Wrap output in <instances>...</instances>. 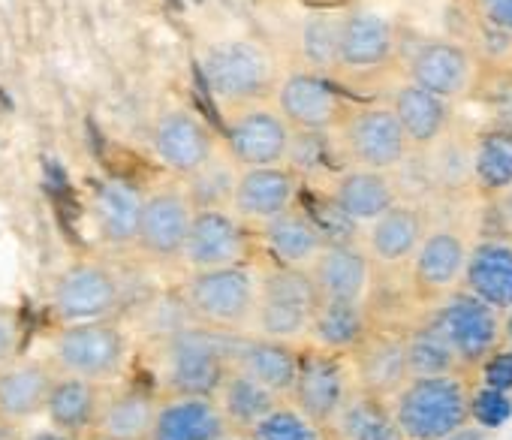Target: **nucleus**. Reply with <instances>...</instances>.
Masks as SVG:
<instances>
[{"label":"nucleus","instance_id":"obj_1","mask_svg":"<svg viewBox=\"0 0 512 440\" xmlns=\"http://www.w3.org/2000/svg\"><path fill=\"white\" fill-rule=\"evenodd\" d=\"M238 335H223L184 320L151 338L148 371L160 395H205L214 398L232 371V350Z\"/></svg>","mask_w":512,"mask_h":440},{"label":"nucleus","instance_id":"obj_2","mask_svg":"<svg viewBox=\"0 0 512 440\" xmlns=\"http://www.w3.org/2000/svg\"><path fill=\"white\" fill-rule=\"evenodd\" d=\"M46 359L58 374L97 386H118L127 380L133 365V335L121 317L55 326L46 344Z\"/></svg>","mask_w":512,"mask_h":440},{"label":"nucleus","instance_id":"obj_3","mask_svg":"<svg viewBox=\"0 0 512 440\" xmlns=\"http://www.w3.org/2000/svg\"><path fill=\"white\" fill-rule=\"evenodd\" d=\"M256 263L211 269V272H187L175 290L178 308L196 326L223 332V335H247L256 314Z\"/></svg>","mask_w":512,"mask_h":440},{"label":"nucleus","instance_id":"obj_4","mask_svg":"<svg viewBox=\"0 0 512 440\" xmlns=\"http://www.w3.org/2000/svg\"><path fill=\"white\" fill-rule=\"evenodd\" d=\"M473 374L413 377L389 404L404 440H449L473 425Z\"/></svg>","mask_w":512,"mask_h":440},{"label":"nucleus","instance_id":"obj_5","mask_svg":"<svg viewBox=\"0 0 512 440\" xmlns=\"http://www.w3.org/2000/svg\"><path fill=\"white\" fill-rule=\"evenodd\" d=\"M256 284H260V293H256V314L250 332L260 338L305 347L320 305V293L311 272L278 266L269 260L266 266L256 269Z\"/></svg>","mask_w":512,"mask_h":440},{"label":"nucleus","instance_id":"obj_6","mask_svg":"<svg viewBox=\"0 0 512 440\" xmlns=\"http://www.w3.org/2000/svg\"><path fill=\"white\" fill-rule=\"evenodd\" d=\"M202 79L214 100L229 109L275 103L281 73L269 49L250 40H226L202 55Z\"/></svg>","mask_w":512,"mask_h":440},{"label":"nucleus","instance_id":"obj_7","mask_svg":"<svg viewBox=\"0 0 512 440\" xmlns=\"http://www.w3.org/2000/svg\"><path fill=\"white\" fill-rule=\"evenodd\" d=\"M127 305L124 284L115 269L97 260L70 263L52 284L49 314L55 326L118 320Z\"/></svg>","mask_w":512,"mask_h":440},{"label":"nucleus","instance_id":"obj_8","mask_svg":"<svg viewBox=\"0 0 512 440\" xmlns=\"http://www.w3.org/2000/svg\"><path fill=\"white\" fill-rule=\"evenodd\" d=\"M347 166L395 172L410 157L413 145L392 106H350L341 127L329 136Z\"/></svg>","mask_w":512,"mask_h":440},{"label":"nucleus","instance_id":"obj_9","mask_svg":"<svg viewBox=\"0 0 512 440\" xmlns=\"http://www.w3.org/2000/svg\"><path fill=\"white\" fill-rule=\"evenodd\" d=\"M503 317L491 305L479 302L467 290H458L446 302L434 305L425 317L443 341L455 350L467 374L479 371L497 350H503Z\"/></svg>","mask_w":512,"mask_h":440},{"label":"nucleus","instance_id":"obj_10","mask_svg":"<svg viewBox=\"0 0 512 440\" xmlns=\"http://www.w3.org/2000/svg\"><path fill=\"white\" fill-rule=\"evenodd\" d=\"M260 239L232 208H199L181 254L187 272H211L232 266H253Z\"/></svg>","mask_w":512,"mask_h":440},{"label":"nucleus","instance_id":"obj_11","mask_svg":"<svg viewBox=\"0 0 512 440\" xmlns=\"http://www.w3.org/2000/svg\"><path fill=\"white\" fill-rule=\"evenodd\" d=\"M401 67L407 82L449 103L470 97L479 85V58L473 49L446 37H425L407 52L401 49Z\"/></svg>","mask_w":512,"mask_h":440},{"label":"nucleus","instance_id":"obj_12","mask_svg":"<svg viewBox=\"0 0 512 440\" xmlns=\"http://www.w3.org/2000/svg\"><path fill=\"white\" fill-rule=\"evenodd\" d=\"M290 142L293 127L275 103H253L223 112V145L241 169L284 166Z\"/></svg>","mask_w":512,"mask_h":440},{"label":"nucleus","instance_id":"obj_13","mask_svg":"<svg viewBox=\"0 0 512 440\" xmlns=\"http://www.w3.org/2000/svg\"><path fill=\"white\" fill-rule=\"evenodd\" d=\"M356 389L359 386L347 356L311 344L302 347V365H299L296 386L290 392V404L299 407L308 419H314L329 431V425L344 410V404L356 395Z\"/></svg>","mask_w":512,"mask_h":440},{"label":"nucleus","instance_id":"obj_14","mask_svg":"<svg viewBox=\"0 0 512 440\" xmlns=\"http://www.w3.org/2000/svg\"><path fill=\"white\" fill-rule=\"evenodd\" d=\"M401 34L398 28L368 10H350L344 13L341 28V49H338V79L362 82L377 79L389 67L401 64Z\"/></svg>","mask_w":512,"mask_h":440},{"label":"nucleus","instance_id":"obj_15","mask_svg":"<svg viewBox=\"0 0 512 440\" xmlns=\"http://www.w3.org/2000/svg\"><path fill=\"white\" fill-rule=\"evenodd\" d=\"M470 242L455 227H431L410 263V293L419 305H440L464 290Z\"/></svg>","mask_w":512,"mask_h":440},{"label":"nucleus","instance_id":"obj_16","mask_svg":"<svg viewBox=\"0 0 512 440\" xmlns=\"http://www.w3.org/2000/svg\"><path fill=\"white\" fill-rule=\"evenodd\" d=\"M275 106L296 133L332 136L347 118L353 103H347L344 94L326 76L311 70H296L281 79Z\"/></svg>","mask_w":512,"mask_h":440},{"label":"nucleus","instance_id":"obj_17","mask_svg":"<svg viewBox=\"0 0 512 440\" xmlns=\"http://www.w3.org/2000/svg\"><path fill=\"white\" fill-rule=\"evenodd\" d=\"M193 217H196V205L184 184H169L148 193L136 248L157 263L181 260Z\"/></svg>","mask_w":512,"mask_h":440},{"label":"nucleus","instance_id":"obj_18","mask_svg":"<svg viewBox=\"0 0 512 440\" xmlns=\"http://www.w3.org/2000/svg\"><path fill=\"white\" fill-rule=\"evenodd\" d=\"M299 187H302V175L287 163L241 169L229 208L250 230H263L275 217L299 205Z\"/></svg>","mask_w":512,"mask_h":440},{"label":"nucleus","instance_id":"obj_19","mask_svg":"<svg viewBox=\"0 0 512 440\" xmlns=\"http://www.w3.org/2000/svg\"><path fill=\"white\" fill-rule=\"evenodd\" d=\"M353 365L356 386L368 395L392 401L410 383L407 365V332L371 326L359 347L347 356Z\"/></svg>","mask_w":512,"mask_h":440},{"label":"nucleus","instance_id":"obj_20","mask_svg":"<svg viewBox=\"0 0 512 440\" xmlns=\"http://www.w3.org/2000/svg\"><path fill=\"white\" fill-rule=\"evenodd\" d=\"M151 145L157 160L184 181L196 175L220 151L214 130L190 109L163 112L154 124Z\"/></svg>","mask_w":512,"mask_h":440},{"label":"nucleus","instance_id":"obj_21","mask_svg":"<svg viewBox=\"0 0 512 440\" xmlns=\"http://www.w3.org/2000/svg\"><path fill=\"white\" fill-rule=\"evenodd\" d=\"M428 233H431V224H428L425 208L413 202H398L362 230V248L374 266H383V269L410 266Z\"/></svg>","mask_w":512,"mask_h":440},{"label":"nucleus","instance_id":"obj_22","mask_svg":"<svg viewBox=\"0 0 512 440\" xmlns=\"http://www.w3.org/2000/svg\"><path fill=\"white\" fill-rule=\"evenodd\" d=\"M58 380L55 365L46 356H22L0 368V425L16 428L46 416L52 386Z\"/></svg>","mask_w":512,"mask_h":440},{"label":"nucleus","instance_id":"obj_23","mask_svg":"<svg viewBox=\"0 0 512 440\" xmlns=\"http://www.w3.org/2000/svg\"><path fill=\"white\" fill-rule=\"evenodd\" d=\"M320 302L368 305L374 287V263L356 242H329L311 266Z\"/></svg>","mask_w":512,"mask_h":440},{"label":"nucleus","instance_id":"obj_24","mask_svg":"<svg viewBox=\"0 0 512 440\" xmlns=\"http://www.w3.org/2000/svg\"><path fill=\"white\" fill-rule=\"evenodd\" d=\"M302 365V347L260 338V335H238L235 350H232V368L241 371L244 377L256 380L263 389L278 395L281 401H290V392L296 386Z\"/></svg>","mask_w":512,"mask_h":440},{"label":"nucleus","instance_id":"obj_25","mask_svg":"<svg viewBox=\"0 0 512 440\" xmlns=\"http://www.w3.org/2000/svg\"><path fill=\"white\" fill-rule=\"evenodd\" d=\"M157 407H160V392L151 383L124 380L118 386H106L94 437L148 440L157 419Z\"/></svg>","mask_w":512,"mask_h":440},{"label":"nucleus","instance_id":"obj_26","mask_svg":"<svg viewBox=\"0 0 512 440\" xmlns=\"http://www.w3.org/2000/svg\"><path fill=\"white\" fill-rule=\"evenodd\" d=\"M256 239H260V248L269 254L272 263L305 269V272H311V266L329 245L323 227L317 224V217L299 205L275 217L263 230H256Z\"/></svg>","mask_w":512,"mask_h":440},{"label":"nucleus","instance_id":"obj_27","mask_svg":"<svg viewBox=\"0 0 512 440\" xmlns=\"http://www.w3.org/2000/svg\"><path fill=\"white\" fill-rule=\"evenodd\" d=\"M329 202L350 220L353 227H368L380 214H386L392 205L401 202V193H398L392 172L347 166L341 175H335Z\"/></svg>","mask_w":512,"mask_h":440},{"label":"nucleus","instance_id":"obj_28","mask_svg":"<svg viewBox=\"0 0 512 440\" xmlns=\"http://www.w3.org/2000/svg\"><path fill=\"white\" fill-rule=\"evenodd\" d=\"M226 422L214 398L160 395L157 419L148 440H226Z\"/></svg>","mask_w":512,"mask_h":440},{"label":"nucleus","instance_id":"obj_29","mask_svg":"<svg viewBox=\"0 0 512 440\" xmlns=\"http://www.w3.org/2000/svg\"><path fill=\"white\" fill-rule=\"evenodd\" d=\"M389 106L398 115L413 151L437 148L452 127V103L413 82L398 85L389 97Z\"/></svg>","mask_w":512,"mask_h":440},{"label":"nucleus","instance_id":"obj_30","mask_svg":"<svg viewBox=\"0 0 512 440\" xmlns=\"http://www.w3.org/2000/svg\"><path fill=\"white\" fill-rule=\"evenodd\" d=\"M464 290L500 314L512 311V239L473 242Z\"/></svg>","mask_w":512,"mask_h":440},{"label":"nucleus","instance_id":"obj_31","mask_svg":"<svg viewBox=\"0 0 512 440\" xmlns=\"http://www.w3.org/2000/svg\"><path fill=\"white\" fill-rule=\"evenodd\" d=\"M103 395H106V386L58 374V380L52 386V395H49V404H46L49 428L64 431V434H70L76 440L94 437L100 407H103Z\"/></svg>","mask_w":512,"mask_h":440},{"label":"nucleus","instance_id":"obj_32","mask_svg":"<svg viewBox=\"0 0 512 440\" xmlns=\"http://www.w3.org/2000/svg\"><path fill=\"white\" fill-rule=\"evenodd\" d=\"M142 211H145V193L124 178H109L94 193V224L109 245L118 248L136 245Z\"/></svg>","mask_w":512,"mask_h":440},{"label":"nucleus","instance_id":"obj_33","mask_svg":"<svg viewBox=\"0 0 512 440\" xmlns=\"http://www.w3.org/2000/svg\"><path fill=\"white\" fill-rule=\"evenodd\" d=\"M214 401H217V407L223 413V422H226L229 437H250L253 428L260 425L281 404L278 395H272L269 389H263L260 383L244 377L235 368L220 383Z\"/></svg>","mask_w":512,"mask_h":440},{"label":"nucleus","instance_id":"obj_34","mask_svg":"<svg viewBox=\"0 0 512 440\" xmlns=\"http://www.w3.org/2000/svg\"><path fill=\"white\" fill-rule=\"evenodd\" d=\"M473 187L485 199L512 190V124H488L473 139Z\"/></svg>","mask_w":512,"mask_h":440},{"label":"nucleus","instance_id":"obj_35","mask_svg":"<svg viewBox=\"0 0 512 440\" xmlns=\"http://www.w3.org/2000/svg\"><path fill=\"white\" fill-rule=\"evenodd\" d=\"M329 437L332 440H404L392 404L362 389H356V395L335 416V422L329 425Z\"/></svg>","mask_w":512,"mask_h":440},{"label":"nucleus","instance_id":"obj_36","mask_svg":"<svg viewBox=\"0 0 512 440\" xmlns=\"http://www.w3.org/2000/svg\"><path fill=\"white\" fill-rule=\"evenodd\" d=\"M371 311L368 305H341V302H320L317 305V317L308 335L311 347L329 350V353H341L350 356L359 341L368 335L371 329Z\"/></svg>","mask_w":512,"mask_h":440},{"label":"nucleus","instance_id":"obj_37","mask_svg":"<svg viewBox=\"0 0 512 440\" xmlns=\"http://www.w3.org/2000/svg\"><path fill=\"white\" fill-rule=\"evenodd\" d=\"M407 365H410V380L413 377L467 374L464 365L458 362L455 350L443 341V335L428 320L407 329Z\"/></svg>","mask_w":512,"mask_h":440},{"label":"nucleus","instance_id":"obj_38","mask_svg":"<svg viewBox=\"0 0 512 440\" xmlns=\"http://www.w3.org/2000/svg\"><path fill=\"white\" fill-rule=\"evenodd\" d=\"M238 172H241V166L223 148L196 175H190L184 181V187H187L196 211L199 208H229L232 205V193H235Z\"/></svg>","mask_w":512,"mask_h":440},{"label":"nucleus","instance_id":"obj_39","mask_svg":"<svg viewBox=\"0 0 512 440\" xmlns=\"http://www.w3.org/2000/svg\"><path fill=\"white\" fill-rule=\"evenodd\" d=\"M341 28L344 13H314L302 28V58L311 73L335 76L338 70V49H341Z\"/></svg>","mask_w":512,"mask_h":440},{"label":"nucleus","instance_id":"obj_40","mask_svg":"<svg viewBox=\"0 0 512 440\" xmlns=\"http://www.w3.org/2000/svg\"><path fill=\"white\" fill-rule=\"evenodd\" d=\"M247 440H332L323 425L308 419L290 401H281L260 425L253 428Z\"/></svg>","mask_w":512,"mask_h":440},{"label":"nucleus","instance_id":"obj_41","mask_svg":"<svg viewBox=\"0 0 512 440\" xmlns=\"http://www.w3.org/2000/svg\"><path fill=\"white\" fill-rule=\"evenodd\" d=\"M25 317L16 305L0 302V368L25 356Z\"/></svg>","mask_w":512,"mask_h":440},{"label":"nucleus","instance_id":"obj_42","mask_svg":"<svg viewBox=\"0 0 512 440\" xmlns=\"http://www.w3.org/2000/svg\"><path fill=\"white\" fill-rule=\"evenodd\" d=\"M470 410H473V425H479V428H497V425H503L512 416V401H509L506 392L479 386L473 392V407Z\"/></svg>","mask_w":512,"mask_h":440},{"label":"nucleus","instance_id":"obj_43","mask_svg":"<svg viewBox=\"0 0 512 440\" xmlns=\"http://www.w3.org/2000/svg\"><path fill=\"white\" fill-rule=\"evenodd\" d=\"M479 25L512 37V0H470Z\"/></svg>","mask_w":512,"mask_h":440},{"label":"nucleus","instance_id":"obj_44","mask_svg":"<svg viewBox=\"0 0 512 440\" xmlns=\"http://www.w3.org/2000/svg\"><path fill=\"white\" fill-rule=\"evenodd\" d=\"M479 380L485 389H497V392H509L512 389V350H497L482 368H479Z\"/></svg>","mask_w":512,"mask_h":440},{"label":"nucleus","instance_id":"obj_45","mask_svg":"<svg viewBox=\"0 0 512 440\" xmlns=\"http://www.w3.org/2000/svg\"><path fill=\"white\" fill-rule=\"evenodd\" d=\"M25 440H76V437H70V434H64V431H55V428H43V431H34V434L25 437Z\"/></svg>","mask_w":512,"mask_h":440},{"label":"nucleus","instance_id":"obj_46","mask_svg":"<svg viewBox=\"0 0 512 440\" xmlns=\"http://www.w3.org/2000/svg\"><path fill=\"white\" fill-rule=\"evenodd\" d=\"M497 202H500V211H503V220H506V230L512 233V190L503 199H497Z\"/></svg>","mask_w":512,"mask_h":440},{"label":"nucleus","instance_id":"obj_47","mask_svg":"<svg viewBox=\"0 0 512 440\" xmlns=\"http://www.w3.org/2000/svg\"><path fill=\"white\" fill-rule=\"evenodd\" d=\"M449 440H482V428H479V425H470V428H464V431L452 434Z\"/></svg>","mask_w":512,"mask_h":440},{"label":"nucleus","instance_id":"obj_48","mask_svg":"<svg viewBox=\"0 0 512 440\" xmlns=\"http://www.w3.org/2000/svg\"><path fill=\"white\" fill-rule=\"evenodd\" d=\"M503 347L512 350V311L503 317Z\"/></svg>","mask_w":512,"mask_h":440},{"label":"nucleus","instance_id":"obj_49","mask_svg":"<svg viewBox=\"0 0 512 440\" xmlns=\"http://www.w3.org/2000/svg\"><path fill=\"white\" fill-rule=\"evenodd\" d=\"M226 440H247V437H226Z\"/></svg>","mask_w":512,"mask_h":440},{"label":"nucleus","instance_id":"obj_50","mask_svg":"<svg viewBox=\"0 0 512 440\" xmlns=\"http://www.w3.org/2000/svg\"><path fill=\"white\" fill-rule=\"evenodd\" d=\"M88 440H106V437H88Z\"/></svg>","mask_w":512,"mask_h":440}]
</instances>
